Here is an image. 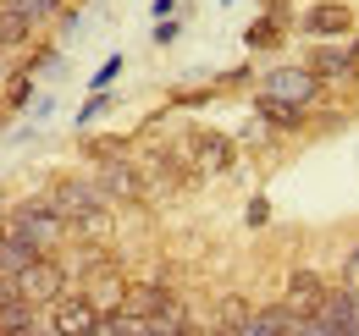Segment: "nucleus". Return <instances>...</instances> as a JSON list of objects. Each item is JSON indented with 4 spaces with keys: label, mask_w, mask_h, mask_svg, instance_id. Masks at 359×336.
<instances>
[{
    "label": "nucleus",
    "mask_w": 359,
    "mask_h": 336,
    "mask_svg": "<svg viewBox=\"0 0 359 336\" xmlns=\"http://www.w3.org/2000/svg\"><path fill=\"white\" fill-rule=\"evenodd\" d=\"M34 39H39V22L0 0V50H28Z\"/></svg>",
    "instance_id": "16"
},
{
    "label": "nucleus",
    "mask_w": 359,
    "mask_h": 336,
    "mask_svg": "<svg viewBox=\"0 0 359 336\" xmlns=\"http://www.w3.org/2000/svg\"><path fill=\"white\" fill-rule=\"evenodd\" d=\"M320 314L337 326V336H359V287L332 281V293H326V303H320Z\"/></svg>",
    "instance_id": "14"
},
{
    "label": "nucleus",
    "mask_w": 359,
    "mask_h": 336,
    "mask_svg": "<svg viewBox=\"0 0 359 336\" xmlns=\"http://www.w3.org/2000/svg\"><path fill=\"white\" fill-rule=\"evenodd\" d=\"M34 259H39V248H34L28 237H17V232H11V237L0 243V276H22Z\"/></svg>",
    "instance_id": "19"
},
{
    "label": "nucleus",
    "mask_w": 359,
    "mask_h": 336,
    "mask_svg": "<svg viewBox=\"0 0 359 336\" xmlns=\"http://www.w3.org/2000/svg\"><path fill=\"white\" fill-rule=\"evenodd\" d=\"M177 34H182V17H161L155 22V44H177Z\"/></svg>",
    "instance_id": "25"
},
{
    "label": "nucleus",
    "mask_w": 359,
    "mask_h": 336,
    "mask_svg": "<svg viewBox=\"0 0 359 336\" xmlns=\"http://www.w3.org/2000/svg\"><path fill=\"white\" fill-rule=\"evenodd\" d=\"M22 336H61V331H55V326H50V320H39V326H34V331H22Z\"/></svg>",
    "instance_id": "32"
},
{
    "label": "nucleus",
    "mask_w": 359,
    "mask_h": 336,
    "mask_svg": "<svg viewBox=\"0 0 359 336\" xmlns=\"http://www.w3.org/2000/svg\"><path fill=\"white\" fill-rule=\"evenodd\" d=\"M128 149H133V138H122V132H100V138L83 132V144H78V155H83L89 166H100V160H122Z\"/></svg>",
    "instance_id": "17"
},
{
    "label": "nucleus",
    "mask_w": 359,
    "mask_h": 336,
    "mask_svg": "<svg viewBox=\"0 0 359 336\" xmlns=\"http://www.w3.org/2000/svg\"><path fill=\"white\" fill-rule=\"evenodd\" d=\"M0 61H6V50H0Z\"/></svg>",
    "instance_id": "35"
},
{
    "label": "nucleus",
    "mask_w": 359,
    "mask_h": 336,
    "mask_svg": "<svg viewBox=\"0 0 359 336\" xmlns=\"http://www.w3.org/2000/svg\"><path fill=\"white\" fill-rule=\"evenodd\" d=\"M260 94L282 99V105H299V111H315L326 99V83L315 78L304 61H282V66H271L266 78H260Z\"/></svg>",
    "instance_id": "2"
},
{
    "label": "nucleus",
    "mask_w": 359,
    "mask_h": 336,
    "mask_svg": "<svg viewBox=\"0 0 359 336\" xmlns=\"http://www.w3.org/2000/svg\"><path fill=\"white\" fill-rule=\"evenodd\" d=\"M182 144L194 149V160L205 176H222V171L238 166V144H232V132H216V127H188L182 132Z\"/></svg>",
    "instance_id": "6"
},
{
    "label": "nucleus",
    "mask_w": 359,
    "mask_h": 336,
    "mask_svg": "<svg viewBox=\"0 0 359 336\" xmlns=\"http://www.w3.org/2000/svg\"><path fill=\"white\" fill-rule=\"evenodd\" d=\"M116 72H122V55H111V61H105V66L94 72V94H100V88H111V83H116Z\"/></svg>",
    "instance_id": "27"
},
{
    "label": "nucleus",
    "mask_w": 359,
    "mask_h": 336,
    "mask_svg": "<svg viewBox=\"0 0 359 336\" xmlns=\"http://www.w3.org/2000/svg\"><path fill=\"white\" fill-rule=\"evenodd\" d=\"M293 28H299L293 6H287V0H266V11H260L249 28H243V44H249V50H276V44L287 39Z\"/></svg>",
    "instance_id": "9"
},
{
    "label": "nucleus",
    "mask_w": 359,
    "mask_h": 336,
    "mask_svg": "<svg viewBox=\"0 0 359 336\" xmlns=\"http://www.w3.org/2000/svg\"><path fill=\"white\" fill-rule=\"evenodd\" d=\"M177 11V0H155V17H172Z\"/></svg>",
    "instance_id": "33"
},
{
    "label": "nucleus",
    "mask_w": 359,
    "mask_h": 336,
    "mask_svg": "<svg viewBox=\"0 0 359 336\" xmlns=\"http://www.w3.org/2000/svg\"><path fill=\"white\" fill-rule=\"evenodd\" d=\"M78 287L94 298V309H100V314H122V303H128V287H133V281L122 276V265H111V270H94V276H83Z\"/></svg>",
    "instance_id": "11"
},
{
    "label": "nucleus",
    "mask_w": 359,
    "mask_h": 336,
    "mask_svg": "<svg viewBox=\"0 0 359 336\" xmlns=\"http://www.w3.org/2000/svg\"><path fill=\"white\" fill-rule=\"evenodd\" d=\"M17 287H22V298L28 303H39V309H50L61 293H72L78 281H72V270H67V259L61 253H39L22 276H17Z\"/></svg>",
    "instance_id": "4"
},
{
    "label": "nucleus",
    "mask_w": 359,
    "mask_h": 336,
    "mask_svg": "<svg viewBox=\"0 0 359 336\" xmlns=\"http://www.w3.org/2000/svg\"><path fill=\"white\" fill-rule=\"evenodd\" d=\"M177 293H172V281L166 276H155V281H133L128 287V303H122V314H133V320H155L161 309H172Z\"/></svg>",
    "instance_id": "12"
},
{
    "label": "nucleus",
    "mask_w": 359,
    "mask_h": 336,
    "mask_svg": "<svg viewBox=\"0 0 359 336\" xmlns=\"http://www.w3.org/2000/svg\"><path fill=\"white\" fill-rule=\"evenodd\" d=\"M255 122H260V127H276V132H304V127H310V111L282 105V99H271V94L255 88Z\"/></svg>",
    "instance_id": "15"
},
{
    "label": "nucleus",
    "mask_w": 359,
    "mask_h": 336,
    "mask_svg": "<svg viewBox=\"0 0 359 336\" xmlns=\"http://www.w3.org/2000/svg\"><path fill=\"white\" fill-rule=\"evenodd\" d=\"M243 83H255V66H232V72L216 78V88H243Z\"/></svg>",
    "instance_id": "26"
},
{
    "label": "nucleus",
    "mask_w": 359,
    "mask_h": 336,
    "mask_svg": "<svg viewBox=\"0 0 359 336\" xmlns=\"http://www.w3.org/2000/svg\"><path fill=\"white\" fill-rule=\"evenodd\" d=\"M343 281H348V287H359V243L348 248V259H343Z\"/></svg>",
    "instance_id": "29"
},
{
    "label": "nucleus",
    "mask_w": 359,
    "mask_h": 336,
    "mask_svg": "<svg viewBox=\"0 0 359 336\" xmlns=\"http://www.w3.org/2000/svg\"><path fill=\"white\" fill-rule=\"evenodd\" d=\"M50 204L67 215V226H78V220H89V215H100V210H116L105 193H100V182H94V171H67V176H55L50 182Z\"/></svg>",
    "instance_id": "3"
},
{
    "label": "nucleus",
    "mask_w": 359,
    "mask_h": 336,
    "mask_svg": "<svg viewBox=\"0 0 359 336\" xmlns=\"http://www.w3.org/2000/svg\"><path fill=\"white\" fill-rule=\"evenodd\" d=\"M293 336H337V326H332L326 314H304V320L293 326Z\"/></svg>",
    "instance_id": "23"
},
{
    "label": "nucleus",
    "mask_w": 359,
    "mask_h": 336,
    "mask_svg": "<svg viewBox=\"0 0 359 336\" xmlns=\"http://www.w3.org/2000/svg\"><path fill=\"white\" fill-rule=\"evenodd\" d=\"M94 182L111 204H149V182H144V166L138 155H122V160H100L94 166Z\"/></svg>",
    "instance_id": "5"
},
{
    "label": "nucleus",
    "mask_w": 359,
    "mask_h": 336,
    "mask_svg": "<svg viewBox=\"0 0 359 336\" xmlns=\"http://www.w3.org/2000/svg\"><path fill=\"white\" fill-rule=\"evenodd\" d=\"M304 66H310L320 83H348V78L359 72V61L348 55V50H337L332 39H315V50H310V61H304Z\"/></svg>",
    "instance_id": "13"
},
{
    "label": "nucleus",
    "mask_w": 359,
    "mask_h": 336,
    "mask_svg": "<svg viewBox=\"0 0 359 336\" xmlns=\"http://www.w3.org/2000/svg\"><path fill=\"white\" fill-rule=\"evenodd\" d=\"M105 111H111V88H100V94H89V105L78 111V127H89L94 116H105Z\"/></svg>",
    "instance_id": "24"
},
{
    "label": "nucleus",
    "mask_w": 359,
    "mask_h": 336,
    "mask_svg": "<svg viewBox=\"0 0 359 336\" xmlns=\"http://www.w3.org/2000/svg\"><path fill=\"white\" fill-rule=\"evenodd\" d=\"M6 6H17V11H22V17H34V22H39V28H45L50 17H55V11H61V0H6Z\"/></svg>",
    "instance_id": "22"
},
{
    "label": "nucleus",
    "mask_w": 359,
    "mask_h": 336,
    "mask_svg": "<svg viewBox=\"0 0 359 336\" xmlns=\"http://www.w3.org/2000/svg\"><path fill=\"white\" fill-rule=\"evenodd\" d=\"M45 320V309L39 303H28V298H11L6 309H0V336H22V331H34Z\"/></svg>",
    "instance_id": "18"
},
{
    "label": "nucleus",
    "mask_w": 359,
    "mask_h": 336,
    "mask_svg": "<svg viewBox=\"0 0 359 336\" xmlns=\"http://www.w3.org/2000/svg\"><path fill=\"white\" fill-rule=\"evenodd\" d=\"M28 94H34V72H22V66H17V72H11V83L0 88V122H6V116H17V111L28 105Z\"/></svg>",
    "instance_id": "20"
},
{
    "label": "nucleus",
    "mask_w": 359,
    "mask_h": 336,
    "mask_svg": "<svg viewBox=\"0 0 359 336\" xmlns=\"http://www.w3.org/2000/svg\"><path fill=\"white\" fill-rule=\"evenodd\" d=\"M243 220H249V226L260 232V226L271 220V199H249V215H243Z\"/></svg>",
    "instance_id": "28"
},
{
    "label": "nucleus",
    "mask_w": 359,
    "mask_h": 336,
    "mask_svg": "<svg viewBox=\"0 0 359 336\" xmlns=\"http://www.w3.org/2000/svg\"><path fill=\"white\" fill-rule=\"evenodd\" d=\"M348 55H354V61H359V39H354V44H348Z\"/></svg>",
    "instance_id": "34"
},
{
    "label": "nucleus",
    "mask_w": 359,
    "mask_h": 336,
    "mask_svg": "<svg viewBox=\"0 0 359 336\" xmlns=\"http://www.w3.org/2000/svg\"><path fill=\"white\" fill-rule=\"evenodd\" d=\"M11 232L28 237L39 253H61V243L72 237L67 215L50 204V193H28V199H17V204H11Z\"/></svg>",
    "instance_id": "1"
},
{
    "label": "nucleus",
    "mask_w": 359,
    "mask_h": 336,
    "mask_svg": "<svg viewBox=\"0 0 359 336\" xmlns=\"http://www.w3.org/2000/svg\"><path fill=\"white\" fill-rule=\"evenodd\" d=\"M45 320H50L61 336H89L94 320H100V309H94V298L83 293V287H72V293H61V298L45 309Z\"/></svg>",
    "instance_id": "7"
},
{
    "label": "nucleus",
    "mask_w": 359,
    "mask_h": 336,
    "mask_svg": "<svg viewBox=\"0 0 359 336\" xmlns=\"http://www.w3.org/2000/svg\"><path fill=\"white\" fill-rule=\"evenodd\" d=\"M61 66V55L50 50V44H28V61H22V72H34V78H50Z\"/></svg>",
    "instance_id": "21"
},
{
    "label": "nucleus",
    "mask_w": 359,
    "mask_h": 336,
    "mask_svg": "<svg viewBox=\"0 0 359 336\" xmlns=\"http://www.w3.org/2000/svg\"><path fill=\"white\" fill-rule=\"evenodd\" d=\"M11 237V204H0V243Z\"/></svg>",
    "instance_id": "31"
},
{
    "label": "nucleus",
    "mask_w": 359,
    "mask_h": 336,
    "mask_svg": "<svg viewBox=\"0 0 359 336\" xmlns=\"http://www.w3.org/2000/svg\"><path fill=\"white\" fill-rule=\"evenodd\" d=\"M326 293H332V281H326L320 270H310V265H304V270H293V276L282 281V303H287L299 320H304V314H320Z\"/></svg>",
    "instance_id": "10"
},
{
    "label": "nucleus",
    "mask_w": 359,
    "mask_h": 336,
    "mask_svg": "<svg viewBox=\"0 0 359 336\" xmlns=\"http://www.w3.org/2000/svg\"><path fill=\"white\" fill-rule=\"evenodd\" d=\"M11 298H22V287H17V276H0V309H6Z\"/></svg>",
    "instance_id": "30"
},
{
    "label": "nucleus",
    "mask_w": 359,
    "mask_h": 336,
    "mask_svg": "<svg viewBox=\"0 0 359 336\" xmlns=\"http://www.w3.org/2000/svg\"><path fill=\"white\" fill-rule=\"evenodd\" d=\"M354 6H343V0H315L310 11L299 17V34H310V39H348L354 34Z\"/></svg>",
    "instance_id": "8"
}]
</instances>
